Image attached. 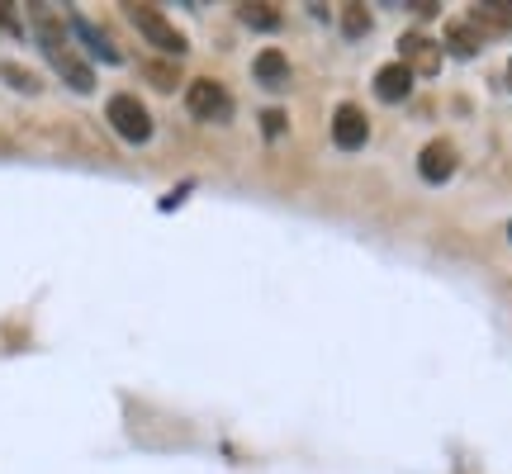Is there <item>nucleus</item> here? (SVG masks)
I'll return each instance as SVG.
<instances>
[{"label": "nucleus", "mask_w": 512, "mask_h": 474, "mask_svg": "<svg viewBox=\"0 0 512 474\" xmlns=\"http://www.w3.org/2000/svg\"><path fill=\"white\" fill-rule=\"evenodd\" d=\"M484 19V24H512V0H484V5H475V24Z\"/></svg>", "instance_id": "nucleus-13"}, {"label": "nucleus", "mask_w": 512, "mask_h": 474, "mask_svg": "<svg viewBox=\"0 0 512 474\" xmlns=\"http://www.w3.org/2000/svg\"><path fill=\"white\" fill-rule=\"evenodd\" d=\"M508 91H512V62H508Z\"/></svg>", "instance_id": "nucleus-18"}, {"label": "nucleus", "mask_w": 512, "mask_h": 474, "mask_svg": "<svg viewBox=\"0 0 512 474\" xmlns=\"http://www.w3.org/2000/svg\"><path fill=\"white\" fill-rule=\"evenodd\" d=\"M375 95H380L384 105H399V100H408V95H413V72H408L403 62L380 67V72H375Z\"/></svg>", "instance_id": "nucleus-8"}, {"label": "nucleus", "mask_w": 512, "mask_h": 474, "mask_svg": "<svg viewBox=\"0 0 512 474\" xmlns=\"http://www.w3.org/2000/svg\"><path fill=\"white\" fill-rule=\"evenodd\" d=\"M105 119H110V128L124 143H147V138H152V114H147V105L138 95H110Z\"/></svg>", "instance_id": "nucleus-4"}, {"label": "nucleus", "mask_w": 512, "mask_h": 474, "mask_svg": "<svg viewBox=\"0 0 512 474\" xmlns=\"http://www.w3.org/2000/svg\"><path fill=\"white\" fill-rule=\"evenodd\" d=\"M72 34L81 38V43H91V53L100 57V62H119V53H114V43H110V38L100 34L95 24H86L81 15H72Z\"/></svg>", "instance_id": "nucleus-10"}, {"label": "nucleus", "mask_w": 512, "mask_h": 474, "mask_svg": "<svg viewBox=\"0 0 512 474\" xmlns=\"http://www.w3.org/2000/svg\"><path fill=\"white\" fill-rule=\"evenodd\" d=\"M256 81L266 91H290V57L280 53V48H266V53L256 57Z\"/></svg>", "instance_id": "nucleus-9"}, {"label": "nucleus", "mask_w": 512, "mask_h": 474, "mask_svg": "<svg viewBox=\"0 0 512 474\" xmlns=\"http://www.w3.org/2000/svg\"><path fill=\"white\" fill-rule=\"evenodd\" d=\"M0 29H10V34H19V19H15V5H5V0H0Z\"/></svg>", "instance_id": "nucleus-17"}, {"label": "nucleus", "mask_w": 512, "mask_h": 474, "mask_svg": "<svg viewBox=\"0 0 512 474\" xmlns=\"http://www.w3.org/2000/svg\"><path fill=\"white\" fill-rule=\"evenodd\" d=\"M399 62L413 76H437L441 72V48L427 34H403L399 38Z\"/></svg>", "instance_id": "nucleus-5"}, {"label": "nucleus", "mask_w": 512, "mask_h": 474, "mask_svg": "<svg viewBox=\"0 0 512 474\" xmlns=\"http://www.w3.org/2000/svg\"><path fill=\"white\" fill-rule=\"evenodd\" d=\"M261 128H266V138H280V133H285V114L266 110V114H261Z\"/></svg>", "instance_id": "nucleus-16"}, {"label": "nucleus", "mask_w": 512, "mask_h": 474, "mask_svg": "<svg viewBox=\"0 0 512 474\" xmlns=\"http://www.w3.org/2000/svg\"><path fill=\"white\" fill-rule=\"evenodd\" d=\"M124 10H128V24H133V29H138V34H143L157 53L185 57V48H190V43H185V34L162 15V10H157V5H124Z\"/></svg>", "instance_id": "nucleus-2"}, {"label": "nucleus", "mask_w": 512, "mask_h": 474, "mask_svg": "<svg viewBox=\"0 0 512 474\" xmlns=\"http://www.w3.org/2000/svg\"><path fill=\"white\" fill-rule=\"evenodd\" d=\"M370 138V119L356 105H337L332 114V143L342 147V152H356V147H366Z\"/></svg>", "instance_id": "nucleus-6"}, {"label": "nucleus", "mask_w": 512, "mask_h": 474, "mask_svg": "<svg viewBox=\"0 0 512 474\" xmlns=\"http://www.w3.org/2000/svg\"><path fill=\"white\" fill-rule=\"evenodd\" d=\"M185 110L195 114L200 124H228V119H233V95L223 91V81L200 76V81L185 86Z\"/></svg>", "instance_id": "nucleus-3"}, {"label": "nucleus", "mask_w": 512, "mask_h": 474, "mask_svg": "<svg viewBox=\"0 0 512 474\" xmlns=\"http://www.w3.org/2000/svg\"><path fill=\"white\" fill-rule=\"evenodd\" d=\"M418 171H422V181H427V185L451 181V176H456V147L446 143V138L427 143V147H422V157H418Z\"/></svg>", "instance_id": "nucleus-7"}, {"label": "nucleus", "mask_w": 512, "mask_h": 474, "mask_svg": "<svg viewBox=\"0 0 512 474\" xmlns=\"http://www.w3.org/2000/svg\"><path fill=\"white\" fill-rule=\"evenodd\" d=\"M5 81H15V91H29V95L38 91V76H34V72H24V67H15V62L5 67Z\"/></svg>", "instance_id": "nucleus-14"}, {"label": "nucleus", "mask_w": 512, "mask_h": 474, "mask_svg": "<svg viewBox=\"0 0 512 474\" xmlns=\"http://www.w3.org/2000/svg\"><path fill=\"white\" fill-rule=\"evenodd\" d=\"M370 29V19H366V10H361V5H347V34L351 38H361Z\"/></svg>", "instance_id": "nucleus-15"}, {"label": "nucleus", "mask_w": 512, "mask_h": 474, "mask_svg": "<svg viewBox=\"0 0 512 474\" xmlns=\"http://www.w3.org/2000/svg\"><path fill=\"white\" fill-rule=\"evenodd\" d=\"M238 15H242V24H247V29H280V10H275V5H266V0L242 5Z\"/></svg>", "instance_id": "nucleus-12"}, {"label": "nucleus", "mask_w": 512, "mask_h": 474, "mask_svg": "<svg viewBox=\"0 0 512 474\" xmlns=\"http://www.w3.org/2000/svg\"><path fill=\"white\" fill-rule=\"evenodd\" d=\"M508 237H512V223H508Z\"/></svg>", "instance_id": "nucleus-19"}, {"label": "nucleus", "mask_w": 512, "mask_h": 474, "mask_svg": "<svg viewBox=\"0 0 512 474\" xmlns=\"http://www.w3.org/2000/svg\"><path fill=\"white\" fill-rule=\"evenodd\" d=\"M34 29H38V43H43V53L53 62V72L72 86V91H95V72L86 67V57L76 53V43L67 38V29L48 15V5H34Z\"/></svg>", "instance_id": "nucleus-1"}, {"label": "nucleus", "mask_w": 512, "mask_h": 474, "mask_svg": "<svg viewBox=\"0 0 512 474\" xmlns=\"http://www.w3.org/2000/svg\"><path fill=\"white\" fill-rule=\"evenodd\" d=\"M484 34H479V24H451V53L456 57H475Z\"/></svg>", "instance_id": "nucleus-11"}]
</instances>
